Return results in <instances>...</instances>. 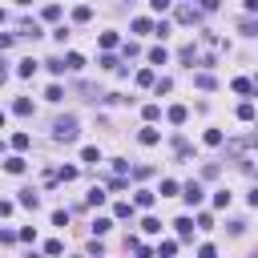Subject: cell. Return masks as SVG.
Returning a JSON list of instances; mask_svg holds the SVG:
<instances>
[{
    "mask_svg": "<svg viewBox=\"0 0 258 258\" xmlns=\"http://www.w3.org/2000/svg\"><path fill=\"white\" fill-rule=\"evenodd\" d=\"M44 20H60V4H48L44 8Z\"/></svg>",
    "mask_w": 258,
    "mask_h": 258,
    "instance_id": "ab89813d",
    "label": "cell"
},
{
    "mask_svg": "<svg viewBox=\"0 0 258 258\" xmlns=\"http://www.w3.org/2000/svg\"><path fill=\"white\" fill-rule=\"evenodd\" d=\"M153 198H157L153 189H137V198H133V202H137L141 210H149V206H153Z\"/></svg>",
    "mask_w": 258,
    "mask_h": 258,
    "instance_id": "8fae6325",
    "label": "cell"
},
{
    "mask_svg": "<svg viewBox=\"0 0 258 258\" xmlns=\"http://www.w3.org/2000/svg\"><path fill=\"white\" fill-rule=\"evenodd\" d=\"M0 24H4V8H0Z\"/></svg>",
    "mask_w": 258,
    "mask_h": 258,
    "instance_id": "816d5d0a",
    "label": "cell"
},
{
    "mask_svg": "<svg viewBox=\"0 0 258 258\" xmlns=\"http://www.w3.org/2000/svg\"><path fill=\"white\" fill-rule=\"evenodd\" d=\"M133 32H153V20H149V16H137V20H133Z\"/></svg>",
    "mask_w": 258,
    "mask_h": 258,
    "instance_id": "ac0fdd59",
    "label": "cell"
},
{
    "mask_svg": "<svg viewBox=\"0 0 258 258\" xmlns=\"http://www.w3.org/2000/svg\"><path fill=\"white\" fill-rule=\"evenodd\" d=\"M242 32L246 36H258V20H242Z\"/></svg>",
    "mask_w": 258,
    "mask_h": 258,
    "instance_id": "ee69618b",
    "label": "cell"
},
{
    "mask_svg": "<svg viewBox=\"0 0 258 258\" xmlns=\"http://www.w3.org/2000/svg\"><path fill=\"white\" fill-rule=\"evenodd\" d=\"M169 4H173V0H149V8H153V12H165Z\"/></svg>",
    "mask_w": 258,
    "mask_h": 258,
    "instance_id": "f6af8a7d",
    "label": "cell"
},
{
    "mask_svg": "<svg viewBox=\"0 0 258 258\" xmlns=\"http://www.w3.org/2000/svg\"><path fill=\"white\" fill-rule=\"evenodd\" d=\"M16 206H24V210H36V206H40V194H32V189H20Z\"/></svg>",
    "mask_w": 258,
    "mask_h": 258,
    "instance_id": "3957f363",
    "label": "cell"
},
{
    "mask_svg": "<svg viewBox=\"0 0 258 258\" xmlns=\"http://www.w3.org/2000/svg\"><path fill=\"white\" fill-rule=\"evenodd\" d=\"M16 242V230H0V246H12Z\"/></svg>",
    "mask_w": 258,
    "mask_h": 258,
    "instance_id": "7bdbcfd3",
    "label": "cell"
},
{
    "mask_svg": "<svg viewBox=\"0 0 258 258\" xmlns=\"http://www.w3.org/2000/svg\"><path fill=\"white\" fill-rule=\"evenodd\" d=\"M12 113H16V117H28V113H32V101H28V97H16V101H12Z\"/></svg>",
    "mask_w": 258,
    "mask_h": 258,
    "instance_id": "8992f818",
    "label": "cell"
},
{
    "mask_svg": "<svg viewBox=\"0 0 258 258\" xmlns=\"http://www.w3.org/2000/svg\"><path fill=\"white\" fill-rule=\"evenodd\" d=\"M32 238H36L32 226H20V230H16V242H32Z\"/></svg>",
    "mask_w": 258,
    "mask_h": 258,
    "instance_id": "4dcf8cb0",
    "label": "cell"
},
{
    "mask_svg": "<svg viewBox=\"0 0 258 258\" xmlns=\"http://www.w3.org/2000/svg\"><path fill=\"white\" fill-rule=\"evenodd\" d=\"M234 93H242V97H250V93H254V85H250L246 77H234Z\"/></svg>",
    "mask_w": 258,
    "mask_h": 258,
    "instance_id": "2e32d148",
    "label": "cell"
},
{
    "mask_svg": "<svg viewBox=\"0 0 258 258\" xmlns=\"http://www.w3.org/2000/svg\"><path fill=\"white\" fill-rule=\"evenodd\" d=\"M246 202H250V206H254V210H258V185H254V189H250V198H246Z\"/></svg>",
    "mask_w": 258,
    "mask_h": 258,
    "instance_id": "c3c4849f",
    "label": "cell"
},
{
    "mask_svg": "<svg viewBox=\"0 0 258 258\" xmlns=\"http://www.w3.org/2000/svg\"><path fill=\"white\" fill-rule=\"evenodd\" d=\"M194 85H198V89H214V85H218V81H214V77H210V73H198V77H194Z\"/></svg>",
    "mask_w": 258,
    "mask_h": 258,
    "instance_id": "44dd1931",
    "label": "cell"
},
{
    "mask_svg": "<svg viewBox=\"0 0 258 258\" xmlns=\"http://www.w3.org/2000/svg\"><path fill=\"white\" fill-rule=\"evenodd\" d=\"M141 230H145V234H157V230H161V222H157V218H145V222H141Z\"/></svg>",
    "mask_w": 258,
    "mask_h": 258,
    "instance_id": "f35d334b",
    "label": "cell"
},
{
    "mask_svg": "<svg viewBox=\"0 0 258 258\" xmlns=\"http://www.w3.org/2000/svg\"><path fill=\"white\" fill-rule=\"evenodd\" d=\"M153 89H157V97H161V93H169V89H173V81H169V77H161V81H153Z\"/></svg>",
    "mask_w": 258,
    "mask_h": 258,
    "instance_id": "8d00e7d4",
    "label": "cell"
},
{
    "mask_svg": "<svg viewBox=\"0 0 258 258\" xmlns=\"http://www.w3.org/2000/svg\"><path fill=\"white\" fill-rule=\"evenodd\" d=\"M4 81H8V69H4V60H0V85H4Z\"/></svg>",
    "mask_w": 258,
    "mask_h": 258,
    "instance_id": "f907efd6",
    "label": "cell"
},
{
    "mask_svg": "<svg viewBox=\"0 0 258 258\" xmlns=\"http://www.w3.org/2000/svg\"><path fill=\"white\" fill-rule=\"evenodd\" d=\"M153 36H161V40H165V36H169V20H157V24H153Z\"/></svg>",
    "mask_w": 258,
    "mask_h": 258,
    "instance_id": "d6a6232c",
    "label": "cell"
},
{
    "mask_svg": "<svg viewBox=\"0 0 258 258\" xmlns=\"http://www.w3.org/2000/svg\"><path fill=\"white\" fill-rule=\"evenodd\" d=\"M157 194H161V198H173V194H181V185H177V181H173V177H165V181H161V189H157Z\"/></svg>",
    "mask_w": 258,
    "mask_h": 258,
    "instance_id": "30bf717a",
    "label": "cell"
},
{
    "mask_svg": "<svg viewBox=\"0 0 258 258\" xmlns=\"http://www.w3.org/2000/svg\"><path fill=\"white\" fill-rule=\"evenodd\" d=\"M81 161H89V165H97V161H101V153H97L93 145H85V149H81Z\"/></svg>",
    "mask_w": 258,
    "mask_h": 258,
    "instance_id": "603a6c76",
    "label": "cell"
},
{
    "mask_svg": "<svg viewBox=\"0 0 258 258\" xmlns=\"http://www.w3.org/2000/svg\"><path fill=\"white\" fill-rule=\"evenodd\" d=\"M254 97H258V89H254Z\"/></svg>",
    "mask_w": 258,
    "mask_h": 258,
    "instance_id": "11a10c76",
    "label": "cell"
},
{
    "mask_svg": "<svg viewBox=\"0 0 258 258\" xmlns=\"http://www.w3.org/2000/svg\"><path fill=\"white\" fill-rule=\"evenodd\" d=\"M181 198H185V206H202V198H206V189H202L198 181H185V185H181Z\"/></svg>",
    "mask_w": 258,
    "mask_h": 258,
    "instance_id": "7a4b0ae2",
    "label": "cell"
},
{
    "mask_svg": "<svg viewBox=\"0 0 258 258\" xmlns=\"http://www.w3.org/2000/svg\"><path fill=\"white\" fill-rule=\"evenodd\" d=\"M81 64H85V56H81V52H69V56H64V69H73V73H77Z\"/></svg>",
    "mask_w": 258,
    "mask_h": 258,
    "instance_id": "d6986e66",
    "label": "cell"
},
{
    "mask_svg": "<svg viewBox=\"0 0 258 258\" xmlns=\"http://www.w3.org/2000/svg\"><path fill=\"white\" fill-rule=\"evenodd\" d=\"M185 117H189L185 105H173V109H169V125H185Z\"/></svg>",
    "mask_w": 258,
    "mask_h": 258,
    "instance_id": "52a82bcc",
    "label": "cell"
},
{
    "mask_svg": "<svg viewBox=\"0 0 258 258\" xmlns=\"http://www.w3.org/2000/svg\"><path fill=\"white\" fill-rule=\"evenodd\" d=\"M206 145H222V129H206Z\"/></svg>",
    "mask_w": 258,
    "mask_h": 258,
    "instance_id": "74e56055",
    "label": "cell"
},
{
    "mask_svg": "<svg viewBox=\"0 0 258 258\" xmlns=\"http://www.w3.org/2000/svg\"><path fill=\"white\" fill-rule=\"evenodd\" d=\"M32 73H36V60H20L16 64V77H32Z\"/></svg>",
    "mask_w": 258,
    "mask_h": 258,
    "instance_id": "ffe728a7",
    "label": "cell"
},
{
    "mask_svg": "<svg viewBox=\"0 0 258 258\" xmlns=\"http://www.w3.org/2000/svg\"><path fill=\"white\" fill-rule=\"evenodd\" d=\"M8 44H12V32H0V52H4Z\"/></svg>",
    "mask_w": 258,
    "mask_h": 258,
    "instance_id": "bcb514c9",
    "label": "cell"
},
{
    "mask_svg": "<svg viewBox=\"0 0 258 258\" xmlns=\"http://www.w3.org/2000/svg\"><path fill=\"white\" fill-rule=\"evenodd\" d=\"M101 48H117V32H101Z\"/></svg>",
    "mask_w": 258,
    "mask_h": 258,
    "instance_id": "836d02e7",
    "label": "cell"
},
{
    "mask_svg": "<svg viewBox=\"0 0 258 258\" xmlns=\"http://www.w3.org/2000/svg\"><path fill=\"white\" fill-rule=\"evenodd\" d=\"M177 20H181V24H194V20H202V12H198V8H185V4H181V8H177Z\"/></svg>",
    "mask_w": 258,
    "mask_h": 258,
    "instance_id": "5b68a950",
    "label": "cell"
},
{
    "mask_svg": "<svg viewBox=\"0 0 258 258\" xmlns=\"http://www.w3.org/2000/svg\"><path fill=\"white\" fill-rule=\"evenodd\" d=\"M28 141H32L28 133H12V149H16V153H24V149H28Z\"/></svg>",
    "mask_w": 258,
    "mask_h": 258,
    "instance_id": "e0dca14e",
    "label": "cell"
},
{
    "mask_svg": "<svg viewBox=\"0 0 258 258\" xmlns=\"http://www.w3.org/2000/svg\"><path fill=\"white\" fill-rule=\"evenodd\" d=\"M16 4H32V0H16Z\"/></svg>",
    "mask_w": 258,
    "mask_h": 258,
    "instance_id": "f5cc1de1",
    "label": "cell"
},
{
    "mask_svg": "<svg viewBox=\"0 0 258 258\" xmlns=\"http://www.w3.org/2000/svg\"><path fill=\"white\" fill-rule=\"evenodd\" d=\"M109 226H113V222H109V218H97V222H93V230H97V238H101V234H105V230H109Z\"/></svg>",
    "mask_w": 258,
    "mask_h": 258,
    "instance_id": "b9f144b4",
    "label": "cell"
},
{
    "mask_svg": "<svg viewBox=\"0 0 258 258\" xmlns=\"http://www.w3.org/2000/svg\"><path fill=\"white\" fill-rule=\"evenodd\" d=\"M0 129H4V113H0Z\"/></svg>",
    "mask_w": 258,
    "mask_h": 258,
    "instance_id": "db71d44e",
    "label": "cell"
},
{
    "mask_svg": "<svg viewBox=\"0 0 258 258\" xmlns=\"http://www.w3.org/2000/svg\"><path fill=\"white\" fill-rule=\"evenodd\" d=\"M89 16H93V12H89V4H81V8H73V20H77V24H85Z\"/></svg>",
    "mask_w": 258,
    "mask_h": 258,
    "instance_id": "484cf974",
    "label": "cell"
},
{
    "mask_svg": "<svg viewBox=\"0 0 258 258\" xmlns=\"http://www.w3.org/2000/svg\"><path fill=\"white\" fill-rule=\"evenodd\" d=\"M4 214H12V202H4V198H0V218H4Z\"/></svg>",
    "mask_w": 258,
    "mask_h": 258,
    "instance_id": "7dc6e473",
    "label": "cell"
},
{
    "mask_svg": "<svg viewBox=\"0 0 258 258\" xmlns=\"http://www.w3.org/2000/svg\"><path fill=\"white\" fill-rule=\"evenodd\" d=\"M165 60H169V52H165L161 44H157V48H149V64H165Z\"/></svg>",
    "mask_w": 258,
    "mask_h": 258,
    "instance_id": "5bb4252c",
    "label": "cell"
},
{
    "mask_svg": "<svg viewBox=\"0 0 258 258\" xmlns=\"http://www.w3.org/2000/svg\"><path fill=\"white\" fill-rule=\"evenodd\" d=\"M181 64H189V69L198 64V48H194V44H185V48H181Z\"/></svg>",
    "mask_w": 258,
    "mask_h": 258,
    "instance_id": "4fadbf2b",
    "label": "cell"
},
{
    "mask_svg": "<svg viewBox=\"0 0 258 258\" xmlns=\"http://www.w3.org/2000/svg\"><path fill=\"white\" fill-rule=\"evenodd\" d=\"M44 64H48V73H56V77L64 73V60H60V56H52V60H44Z\"/></svg>",
    "mask_w": 258,
    "mask_h": 258,
    "instance_id": "d590c367",
    "label": "cell"
},
{
    "mask_svg": "<svg viewBox=\"0 0 258 258\" xmlns=\"http://www.w3.org/2000/svg\"><path fill=\"white\" fill-rule=\"evenodd\" d=\"M44 101H64V89H60V85H48V93H44Z\"/></svg>",
    "mask_w": 258,
    "mask_h": 258,
    "instance_id": "4316f807",
    "label": "cell"
},
{
    "mask_svg": "<svg viewBox=\"0 0 258 258\" xmlns=\"http://www.w3.org/2000/svg\"><path fill=\"white\" fill-rule=\"evenodd\" d=\"M105 198H109V194H105V189H101V185H93V189H89V206H101V202H105Z\"/></svg>",
    "mask_w": 258,
    "mask_h": 258,
    "instance_id": "cb8c5ba5",
    "label": "cell"
},
{
    "mask_svg": "<svg viewBox=\"0 0 258 258\" xmlns=\"http://www.w3.org/2000/svg\"><path fill=\"white\" fill-rule=\"evenodd\" d=\"M60 250H64L60 238H48V242H44V254H60Z\"/></svg>",
    "mask_w": 258,
    "mask_h": 258,
    "instance_id": "1f68e13d",
    "label": "cell"
},
{
    "mask_svg": "<svg viewBox=\"0 0 258 258\" xmlns=\"http://www.w3.org/2000/svg\"><path fill=\"white\" fill-rule=\"evenodd\" d=\"M137 141H141V145H157V141H161V133H157V129H141V133H137Z\"/></svg>",
    "mask_w": 258,
    "mask_h": 258,
    "instance_id": "ba28073f",
    "label": "cell"
},
{
    "mask_svg": "<svg viewBox=\"0 0 258 258\" xmlns=\"http://www.w3.org/2000/svg\"><path fill=\"white\" fill-rule=\"evenodd\" d=\"M24 165H28V161H24V157H20V153H16V157H8V161H4V169H8V173H24Z\"/></svg>",
    "mask_w": 258,
    "mask_h": 258,
    "instance_id": "9c48e42d",
    "label": "cell"
},
{
    "mask_svg": "<svg viewBox=\"0 0 258 258\" xmlns=\"http://www.w3.org/2000/svg\"><path fill=\"white\" fill-rule=\"evenodd\" d=\"M101 69H113V73H117V69H121V60H117V56H109V52H105V56H101Z\"/></svg>",
    "mask_w": 258,
    "mask_h": 258,
    "instance_id": "e575fe53",
    "label": "cell"
},
{
    "mask_svg": "<svg viewBox=\"0 0 258 258\" xmlns=\"http://www.w3.org/2000/svg\"><path fill=\"white\" fill-rule=\"evenodd\" d=\"M238 121H254V105H250V101L238 105Z\"/></svg>",
    "mask_w": 258,
    "mask_h": 258,
    "instance_id": "7402d4cb",
    "label": "cell"
},
{
    "mask_svg": "<svg viewBox=\"0 0 258 258\" xmlns=\"http://www.w3.org/2000/svg\"><path fill=\"white\" fill-rule=\"evenodd\" d=\"M153 81H157V77H153V69H137V85H141V89H149Z\"/></svg>",
    "mask_w": 258,
    "mask_h": 258,
    "instance_id": "9a60e30c",
    "label": "cell"
},
{
    "mask_svg": "<svg viewBox=\"0 0 258 258\" xmlns=\"http://www.w3.org/2000/svg\"><path fill=\"white\" fill-rule=\"evenodd\" d=\"M173 230H177V238H194V218H177Z\"/></svg>",
    "mask_w": 258,
    "mask_h": 258,
    "instance_id": "277c9868",
    "label": "cell"
},
{
    "mask_svg": "<svg viewBox=\"0 0 258 258\" xmlns=\"http://www.w3.org/2000/svg\"><path fill=\"white\" fill-rule=\"evenodd\" d=\"M214 206L226 210V206H230V189H218V194H214Z\"/></svg>",
    "mask_w": 258,
    "mask_h": 258,
    "instance_id": "f546056e",
    "label": "cell"
},
{
    "mask_svg": "<svg viewBox=\"0 0 258 258\" xmlns=\"http://www.w3.org/2000/svg\"><path fill=\"white\" fill-rule=\"evenodd\" d=\"M56 177H60V181H73V177H77V165H60Z\"/></svg>",
    "mask_w": 258,
    "mask_h": 258,
    "instance_id": "f1b7e54d",
    "label": "cell"
},
{
    "mask_svg": "<svg viewBox=\"0 0 258 258\" xmlns=\"http://www.w3.org/2000/svg\"><path fill=\"white\" fill-rule=\"evenodd\" d=\"M141 117H145V121H157V117H161V105H145Z\"/></svg>",
    "mask_w": 258,
    "mask_h": 258,
    "instance_id": "83f0119b",
    "label": "cell"
},
{
    "mask_svg": "<svg viewBox=\"0 0 258 258\" xmlns=\"http://www.w3.org/2000/svg\"><path fill=\"white\" fill-rule=\"evenodd\" d=\"M77 133H81V121H77L73 113L56 117V125H52V137H56V141H77Z\"/></svg>",
    "mask_w": 258,
    "mask_h": 258,
    "instance_id": "6da1fadb",
    "label": "cell"
},
{
    "mask_svg": "<svg viewBox=\"0 0 258 258\" xmlns=\"http://www.w3.org/2000/svg\"><path fill=\"white\" fill-rule=\"evenodd\" d=\"M113 218H117V222L133 218V206H129V202H117V206H113Z\"/></svg>",
    "mask_w": 258,
    "mask_h": 258,
    "instance_id": "7c38bea8",
    "label": "cell"
},
{
    "mask_svg": "<svg viewBox=\"0 0 258 258\" xmlns=\"http://www.w3.org/2000/svg\"><path fill=\"white\" fill-rule=\"evenodd\" d=\"M246 12H258V0H246Z\"/></svg>",
    "mask_w": 258,
    "mask_h": 258,
    "instance_id": "681fc988",
    "label": "cell"
},
{
    "mask_svg": "<svg viewBox=\"0 0 258 258\" xmlns=\"http://www.w3.org/2000/svg\"><path fill=\"white\" fill-rule=\"evenodd\" d=\"M157 254H161V258H169V254H177V242H173V238H165V242L157 246Z\"/></svg>",
    "mask_w": 258,
    "mask_h": 258,
    "instance_id": "d4e9b609",
    "label": "cell"
},
{
    "mask_svg": "<svg viewBox=\"0 0 258 258\" xmlns=\"http://www.w3.org/2000/svg\"><path fill=\"white\" fill-rule=\"evenodd\" d=\"M52 226H69V210H56L52 214Z\"/></svg>",
    "mask_w": 258,
    "mask_h": 258,
    "instance_id": "60d3db41",
    "label": "cell"
}]
</instances>
